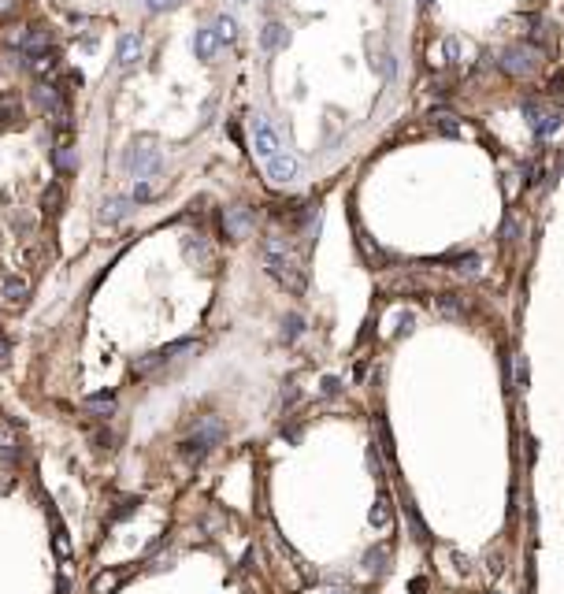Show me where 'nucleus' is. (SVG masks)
Segmentation results:
<instances>
[{
  "label": "nucleus",
  "instance_id": "f3484780",
  "mask_svg": "<svg viewBox=\"0 0 564 594\" xmlns=\"http://www.w3.org/2000/svg\"><path fill=\"white\" fill-rule=\"evenodd\" d=\"M86 405L97 412V416H112L115 412V394H90Z\"/></svg>",
  "mask_w": 564,
  "mask_h": 594
},
{
  "label": "nucleus",
  "instance_id": "f8f14e48",
  "mask_svg": "<svg viewBox=\"0 0 564 594\" xmlns=\"http://www.w3.org/2000/svg\"><path fill=\"white\" fill-rule=\"evenodd\" d=\"M130 205H134V197H112V201H104V208H101V223H119L126 212H130Z\"/></svg>",
  "mask_w": 564,
  "mask_h": 594
},
{
  "label": "nucleus",
  "instance_id": "ddd939ff",
  "mask_svg": "<svg viewBox=\"0 0 564 594\" xmlns=\"http://www.w3.org/2000/svg\"><path fill=\"white\" fill-rule=\"evenodd\" d=\"M286 45V26L282 23H268L264 26V34H260V48L264 53H275V48Z\"/></svg>",
  "mask_w": 564,
  "mask_h": 594
},
{
  "label": "nucleus",
  "instance_id": "a211bd4d",
  "mask_svg": "<svg viewBox=\"0 0 564 594\" xmlns=\"http://www.w3.org/2000/svg\"><path fill=\"white\" fill-rule=\"evenodd\" d=\"M301 335H305V320L297 316V312H293V316H286V320H282V342H297Z\"/></svg>",
  "mask_w": 564,
  "mask_h": 594
},
{
  "label": "nucleus",
  "instance_id": "c85d7f7f",
  "mask_svg": "<svg viewBox=\"0 0 564 594\" xmlns=\"http://www.w3.org/2000/svg\"><path fill=\"white\" fill-rule=\"evenodd\" d=\"M516 379H520V387H527V364H524V360L516 364Z\"/></svg>",
  "mask_w": 564,
  "mask_h": 594
},
{
  "label": "nucleus",
  "instance_id": "aec40b11",
  "mask_svg": "<svg viewBox=\"0 0 564 594\" xmlns=\"http://www.w3.org/2000/svg\"><path fill=\"white\" fill-rule=\"evenodd\" d=\"M115 583H119V572H104L101 580L93 583V594H108V590H112Z\"/></svg>",
  "mask_w": 564,
  "mask_h": 594
},
{
  "label": "nucleus",
  "instance_id": "9d476101",
  "mask_svg": "<svg viewBox=\"0 0 564 594\" xmlns=\"http://www.w3.org/2000/svg\"><path fill=\"white\" fill-rule=\"evenodd\" d=\"M219 38H215V30L205 26V30H197V38H193V53L197 60H215V53H219Z\"/></svg>",
  "mask_w": 564,
  "mask_h": 594
},
{
  "label": "nucleus",
  "instance_id": "4be33fe9",
  "mask_svg": "<svg viewBox=\"0 0 564 594\" xmlns=\"http://www.w3.org/2000/svg\"><path fill=\"white\" fill-rule=\"evenodd\" d=\"M457 271H460V275H468V279H472V275H479V256L460 260V264H457Z\"/></svg>",
  "mask_w": 564,
  "mask_h": 594
},
{
  "label": "nucleus",
  "instance_id": "393cba45",
  "mask_svg": "<svg viewBox=\"0 0 564 594\" xmlns=\"http://www.w3.org/2000/svg\"><path fill=\"white\" fill-rule=\"evenodd\" d=\"M56 554H63V557L71 554V542H67V535H63V531H56Z\"/></svg>",
  "mask_w": 564,
  "mask_h": 594
},
{
  "label": "nucleus",
  "instance_id": "c756f323",
  "mask_svg": "<svg viewBox=\"0 0 564 594\" xmlns=\"http://www.w3.org/2000/svg\"><path fill=\"white\" fill-rule=\"evenodd\" d=\"M8 353H11V345H8V338H0V364L8 360Z\"/></svg>",
  "mask_w": 564,
  "mask_h": 594
},
{
  "label": "nucleus",
  "instance_id": "39448f33",
  "mask_svg": "<svg viewBox=\"0 0 564 594\" xmlns=\"http://www.w3.org/2000/svg\"><path fill=\"white\" fill-rule=\"evenodd\" d=\"M130 171L138 178H153L160 171V148H153V145L134 148V153H130Z\"/></svg>",
  "mask_w": 564,
  "mask_h": 594
},
{
  "label": "nucleus",
  "instance_id": "a878e982",
  "mask_svg": "<svg viewBox=\"0 0 564 594\" xmlns=\"http://www.w3.org/2000/svg\"><path fill=\"white\" fill-rule=\"evenodd\" d=\"M338 390H342V383H338V379H323V394H327V398H335Z\"/></svg>",
  "mask_w": 564,
  "mask_h": 594
},
{
  "label": "nucleus",
  "instance_id": "f03ea898",
  "mask_svg": "<svg viewBox=\"0 0 564 594\" xmlns=\"http://www.w3.org/2000/svg\"><path fill=\"white\" fill-rule=\"evenodd\" d=\"M223 438H227L223 420L208 416V420L197 423V431H193L190 438H182V457H186V460H201V457H205V453H212Z\"/></svg>",
  "mask_w": 564,
  "mask_h": 594
},
{
  "label": "nucleus",
  "instance_id": "4468645a",
  "mask_svg": "<svg viewBox=\"0 0 564 594\" xmlns=\"http://www.w3.org/2000/svg\"><path fill=\"white\" fill-rule=\"evenodd\" d=\"M0 297H4V301H11V305H19L23 297H26V279H19V275H8L4 283H0Z\"/></svg>",
  "mask_w": 564,
  "mask_h": 594
},
{
  "label": "nucleus",
  "instance_id": "20e7f679",
  "mask_svg": "<svg viewBox=\"0 0 564 594\" xmlns=\"http://www.w3.org/2000/svg\"><path fill=\"white\" fill-rule=\"evenodd\" d=\"M34 104H38L41 112L53 115L56 123L67 119V112H63V93L53 86V82H38V86H34Z\"/></svg>",
  "mask_w": 564,
  "mask_h": 594
},
{
  "label": "nucleus",
  "instance_id": "6e6552de",
  "mask_svg": "<svg viewBox=\"0 0 564 594\" xmlns=\"http://www.w3.org/2000/svg\"><path fill=\"white\" fill-rule=\"evenodd\" d=\"M501 68L509 75H527V71H535V56H531V48H509Z\"/></svg>",
  "mask_w": 564,
  "mask_h": 594
},
{
  "label": "nucleus",
  "instance_id": "412c9836",
  "mask_svg": "<svg viewBox=\"0 0 564 594\" xmlns=\"http://www.w3.org/2000/svg\"><path fill=\"white\" fill-rule=\"evenodd\" d=\"M11 115H15V97L11 93H0V123L11 119Z\"/></svg>",
  "mask_w": 564,
  "mask_h": 594
},
{
  "label": "nucleus",
  "instance_id": "6ab92c4d",
  "mask_svg": "<svg viewBox=\"0 0 564 594\" xmlns=\"http://www.w3.org/2000/svg\"><path fill=\"white\" fill-rule=\"evenodd\" d=\"M372 524H375V527H386V524H390V502H386V494L372 505Z\"/></svg>",
  "mask_w": 564,
  "mask_h": 594
},
{
  "label": "nucleus",
  "instance_id": "0eeeda50",
  "mask_svg": "<svg viewBox=\"0 0 564 594\" xmlns=\"http://www.w3.org/2000/svg\"><path fill=\"white\" fill-rule=\"evenodd\" d=\"M524 112H527V119H531V130H535L538 138H550L553 130L560 126V115H557V112H538V108L531 104V101L524 104Z\"/></svg>",
  "mask_w": 564,
  "mask_h": 594
},
{
  "label": "nucleus",
  "instance_id": "7ed1b4c3",
  "mask_svg": "<svg viewBox=\"0 0 564 594\" xmlns=\"http://www.w3.org/2000/svg\"><path fill=\"white\" fill-rule=\"evenodd\" d=\"M253 148H256V156H264V160L278 156V134H275V126L264 119V115H256V119H253Z\"/></svg>",
  "mask_w": 564,
  "mask_h": 594
},
{
  "label": "nucleus",
  "instance_id": "1a4fd4ad",
  "mask_svg": "<svg viewBox=\"0 0 564 594\" xmlns=\"http://www.w3.org/2000/svg\"><path fill=\"white\" fill-rule=\"evenodd\" d=\"M227 234L230 238H245L249 230H253V212L249 208H227Z\"/></svg>",
  "mask_w": 564,
  "mask_h": 594
},
{
  "label": "nucleus",
  "instance_id": "f257e3e1",
  "mask_svg": "<svg viewBox=\"0 0 564 594\" xmlns=\"http://www.w3.org/2000/svg\"><path fill=\"white\" fill-rule=\"evenodd\" d=\"M264 268H268V275L278 279V283L286 286V290H293V293H301V290H305V275H301V268H297V260L290 256L286 242L275 238V234L264 242Z\"/></svg>",
  "mask_w": 564,
  "mask_h": 594
},
{
  "label": "nucleus",
  "instance_id": "5701e85b",
  "mask_svg": "<svg viewBox=\"0 0 564 594\" xmlns=\"http://www.w3.org/2000/svg\"><path fill=\"white\" fill-rule=\"evenodd\" d=\"M153 197V186H148V178H138V186H134V201H148Z\"/></svg>",
  "mask_w": 564,
  "mask_h": 594
},
{
  "label": "nucleus",
  "instance_id": "9b49d317",
  "mask_svg": "<svg viewBox=\"0 0 564 594\" xmlns=\"http://www.w3.org/2000/svg\"><path fill=\"white\" fill-rule=\"evenodd\" d=\"M138 60H141V38L138 34H123L119 38V68L130 71Z\"/></svg>",
  "mask_w": 564,
  "mask_h": 594
},
{
  "label": "nucleus",
  "instance_id": "423d86ee",
  "mask_svg": "<svg viewBox=\"0 0 564 594\" xmlns=\"http://www.w3.org/2000/svg\"><path fill=\"white\" fill-rule=\"evenodd\" d=\"M297 171H301V163H297L290 153H278V156H271V160H268V178H271V183H278V186L293 183Z\"/></svg>",
  "mask_w": 564,
  "mask_h": 594
},
{
  "label": "nucleus",
  "instance_id": "2eb2a0df",
  "mask_svg": "<svg viewBox=\"0 0 564 594\" xmlns=\"http://www.w3.org/2000/svg\"><path fill=\"white\" fill-rule=\"evenodd\" d=\"M30 68H34V75L45 82L48 75H56V68H60V56L53 53V48H48V53H41V56H34V60H30Z\"/></svg>",
  "mask_w": 564,
  "mask_h": 594
},
{
  "label": "nucleus",
  "instance_id": "cd10ccee",
  "mask_svg": "<svg viewBox=\"0 0 564 594\" xmlns=\"http://www.w3.org/2000/svg\"><path fill=\"white\" fill-rule=\"evenodd\" d=\"M15 11V0H0V19H4V15H11Z\"/></svg>",
  "mask_w": 564,
  "mask_h": 594
},
{
  "label": "nucleus",
  "instance_id": "dca6fc26",
  "mask_svg": "<svg viewBox=\"0 0 564 594\" xmlns=\"http://www.w3.org/2000/svg\"><path fill=\"white\" fill-rule=\"evenodd\" d=\"M212 30H215V38H219L223 45H230V41L238 38V23H234V15H219Z\"/></svg>",
  "mask_w": 564,
  "mask_h": 594
},
{
  "label": "nucleus",
  "instance_id": "bb28decb",
  "mask_svg": "<svg viewBox=\"0 0 564 594\" xmlns=\"http://www.w3.org/2000/svg\"><path fill=\"white\" fill-rule=\"evenodd\" d=\"M397 331H412V316L405 312V316H397Z\"/></svg>",
  "mask_w": 564,
  "mask_h": 594
},
{
  "label": "nucleus",
  "instance_id": "b1692460",
  "mask_svg": "<svg viewBox=\"0 0 564 594\" xmlns=\"http://www.w3.org/2000/svg\"><path fill=\"white\" fill-rule=\"evenodd\" d=\"M141 4H145L148 11H168V8L178 4V0H141Z\"/></svg>",
  "mask_w": 564,
  "mask_h": 594
}]
</instances>
